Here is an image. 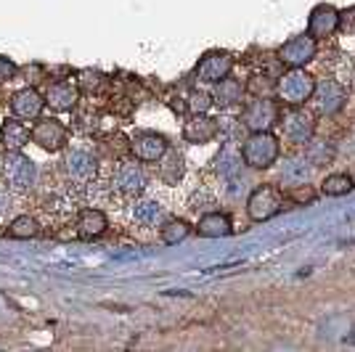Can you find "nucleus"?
I'll list each match as a JSON object with an SVG mask.
<instances>
[{
  "label": "nucleus",
  "instance_id": "1",
  "mask_svg": "<svg viewBox=\"0 0 355 352\" xmlns=\"http://www.w3.org/2000/svg\"><path fill=\"white\" fill-rule=\"evenodd\" d=\"M279 157H282V143L270 130L250 132L247 141L241 143V159L252 170H268L279 161Z\"/></svg>",
  "mask_w": 355,
  "mask_h": 352
},
{
  "label": "nucleus",
  "instance_id": "2",
  "mask_svg": "<svg viewBox=\"0 0 355 352\" xmlns=\"http://www.w3.org/2000/svg\"><path fill=\"white\" fill-rule=\"evenodd\" d=\"M315 77L311 72L302 69H286V72L276 80V98L284 106H305L313 98V90H315Z\"/></svg>",
  "mask_w": 355,
  "mask_h": 352
},
{
  "label": "nucleus",
  "instance_id": "3",
  "mask_svg": "<svg viewBox=\"0 0 355 352\" xmlns=\"http://www.w3.org/2000/svg\"><path fill=\"white\" fill-rule=\"evenodd\" d=\"M3 175L11 191L30 193L37 186V164L21 151H8L3 159Z\"/></svg>",
  "mask_w": 355,
  "mask_h": 352
},
{
  "label": "nucleus",
  "instance_id": "4",
  "mask_svg": "<svg viewBox=\"0 0 355 352\" xmlns=\"http://www.w3.org/2000/svg\"><path fill=\"white\" fill-rule=\"evenodd\" d=\"M279 125H282L284 141H289L295 146L311 143L315 135V114L308 112L305 106H289V112H284Z\"/></svg>",
  "mask_w": 355,
  "mask_h": 352
},
{
  "label": "nucleus",
  "instance_id": "5",
  "mask_svg": "<svg viewBox=\"0 0 355 352\" xmlns=\"http://www.w3.org/2000/svg\"><path fill=\"white\" fill-rule=\"evenodd\" d=\"M279 119H282V109H279V103L270 101V98H263V96H257V98H252L247 106H244V112H241V125H244V130L250 132H263V130H273L276 125H279Z\"/></svg>",
  "mask_w": 355,
  "mask_h": 352
},
{
  "label": "nucleus",
  "instance_id": "6",
  "mask_svg": "<svg viewBox=\"0 0 355 352\" xmlns=\"http://www.w3.org/2000/svg\"><path fill=\"white\" fill-rule=\"evenodd\" d=\"M284 202H286V196H284L282 188H276V186H257L250 193V199H247V215L254 222H266L282 212Z\"/></svg>",
  "mask_w": 355,
  "mask_h": 352
},
{
  "label": "nucleus",
  "instance_id": "7",
  "mask_svg": "<svg viewBox=\"0 0 355 352\" xmlns=\"http://www.w3.org/2000/svg\"><path fill=\"white\" fill-rule=\"evenodd\" d=\"M315 53H318V40L313 35H297V37L286 40L276 51L279 64H284L286 69H302V67H308L315 59Z\"/></svg>",
  "mask_w": 355,
  "mask_h": 352
},
{
  "label": "nucleus",
  "instance_id": "8",
  "mask_svg": "<svg viewBox=\"0 0 355 352\" xmlns=\"http://www.w3.org/2000/svg\"><path fill=\"white\" fill-rule=\"evenodd\" d=\"M234 56L231 53H223V51H212L207 56H202L196 69H193V77L202 82V85H218L220 80L231 77L234 72Z\"/></svg>",
  "mask_w": 355,
  "mask_h": 352
},
{
  "label": "nucleus",
  "instance_id": "9",
  "mask_svg": "<svg viewBox=\"0 0 355 352\" xmlns=\"http://www.w3.org/2000/svg\"><path fill=\"white\" fill-rule=\"evenodd\" d=\"M64 173H67L69 183H74V186H88L90 180L96 177V173H98V161L88 151L72 148L64 157Z\"/></svg>",
  "mask_w": 355,
  "mask_h": 352
},
{
  "label": "nucleus",
  "instance_id": "10",
  "mask_svg": "<svg viewBox=\"0 0 355 352\" xmlns=\"http://www.w3.org/2000/svg\"><path fill=\"white\" fill-rule=\"evenodd\" d=\"M32 143L43 148V151H61L67 146V127L59 119L51 117H37V122L32 125Z\"/></svg>",
  "mask_w": 355,
  "mask_h": 352
},
{
  "label": "nucleus",
  "instance_id": "11",
  "mask_svg": "<svg viewBox=\"0 0 355 352\" xmlns=\"http://www.w3.org/2000/svg\"><path fill=\"white\" fill-rule=\"evenodd\" d=\"M170 151V143L167 138L159 135V132H138L133 141H130V154H133L138 161H162Z\"/></svg>",
  "mask_w": 355,
  "mask_h": 352
},
{
  "label": "nucleus",
  "instance_id": "12",
  "mask_svg": "<svg viewBox=\"0 0 355 352\" xmlns=\"http://www.w3.org/2000/svg\"><path fill=\"white\" fill-rule=\"evenodd\" d=\"M220 135V119H212L207 114H191L183 125V141L193 146H205Z\"/></svg>",
  "mask_w": 355,
  "mask_h": 352
},
{
  "label": "nucleus",
  "instance_id": "13",
  "mask_svg": "<svg viewBox=\"0 0 355 352\" xmlns=\"http://www.w3.org/2000/svg\"><path fill=\"white\" fill-rule=\"evenodd\" d=\"M112 183H114V188H117L122 196L135 199V196H141V193L146 191L148 180H146L144 167H141V164H135V161H130V164H119L114 177H112Z\"/></svg>",
  "mask_w": 355,
  "mask_h": 352
},
{
  "label": "nucleus",
  "instance_id": "14",
  "mask_svg": "<svg viewBox=\"0 0 355 352\" xmlns=\"http://www.w3.org/2000/svg\"><path fill=\"white\" fill-rule=\"evenodd\" d=\"M313 101H315V109L321 114H337L347 101V90L334 80H324V82H315Z\"/></svg>",
  "mask_w": 355,
  "mask_h": 352
},
{
  "label": "nucleus",
  "instance_id": "15",
  "mask_svg": "<svg viewBox=\"0 0 355 352\" xmlns=\"http://www.w3.org/2000/svg\"><path fill=\"white\" fill-rule=\"evenodd\" d=\"M337 30H340V11L329 3L315 6L308 19V35H313L315 40H324V37H331Z\"/></svg>",
  "mask_w": 355,
  "mask_h": 352
},
{
  "label": "nucleus",
  "instance_id": "16",
  "mask_svg": "<svg viewBox=\"0 0 355 352\" xmlns=\"http://www.w3.org/2000/svg\"><path fill=\"white\" fill-rule=\"evenodd\" d=\"M45 109V96L35 88H21L11 96V112L19 119H37Z\"/></svg>",
  "mask_w": 355,
  "mask_h": 352
},
{
  "label": "nucleus",
  "instance_id": "17",
  "mask_svg": "<svg viewBox=\"0 0 355 352\" xmlns=\"http://www.w3.org/2000/svg\"><path fill=\"white\" fill-rule=\"evenodd\" d=\"M80 101V88L72 82H53L45 90V106H51L53 112H72Z\"/></svg>",
  "mask_w": 355,
  "mask_h": 352
},
{
  "label": "nucleus",
  "instance_id": "18",
  "mask_svg": "<svg viewBox=\"0 0 355 352\" xmlns=\"http://www.w3.org/2000/svg\"><path fill=\"white\" fill-rule=\"evenodd\" d=\"M30 141H32V130L24 122H19V117L6 119L0 125V146L6 148V151H21Z\"/></svg>",
  "mask_w": 355,
  "mask_h": 352
},
{
  "label": "nucleus",
  "instance_id": "19",
  "mask_svg": "<svg viewBox=\"0 0 355 352\" xmlns=\"http://www.w3.org/2000/svg\"><path fill=\"white\" fill-rule=\"evenodd\" d=\"M311 170L313 164L308 161V157L302 154H295V157H286L282 161V183L295 188V186H302V183H311Z\"/></svg>",
  "mask_w": 355,
  "mask_h": 352
},
{
  "label": "nucleus",
  "instance_id": "20",
  "mask_svg": "<svg viewBox=\"0 0 355 352\" xmlns=\"http://www.w3.org/2000/svg\"><path fill=\"white\" fill-rule=\"evenodd\" d=\"M74 228H77V236L80 238H98V236L106 234V228H109V220H106V215L101 209H83L80 215H77V222H74Z\"/></svg>",
  "mask_w": 355,
  "mask_h": 352
},
{
  "label": "nucleus",
  "instance_id": "21",
  "mask_svg": "<svg viewBox=\"0 0 355 352\" xmlns=\"http://www.w3.org/2000/svg\"><path fill=\"white\" fill-rule=\"evenodd\" d=\"M196 231H199V236H205V238H225V236L234 234V222H231L228 215H223V212H207V215L199 218Z\"/></svg>",
  "mask_w": 355,
  "mask_h": 352
},
{
  "label": "nucleus",
  "instance_id": "22",
  "mask_svg": "<svg viewBox=\"0 0 355 352\" xmlns=\"http://www.w3.org/2000/svg\"><path fill=\"white\" fill-rule=\"evenodd\" d=\"M133 220L144 228H157L164 222V206L157 199H138L133 204Z\"/></svg>",
  "mask_w": 355,
  "mask_h": 352
},
{
  "label": "nucleus",
  "instance_id": "23",
  "mask_svg": "<svg viewBox=\"0 0 355 352\" xmlns=\"http://www.w3.org/2000/svg\"><path fill=\"white\" fill-rule=\"evenodd\" d=\"M241 98H244V85L239 80H228V77L220 80L212 93V101L218 106H234V103H241Z\"/></svg>",
  "mask_w": 355,
  "mask_h": 352
},
{
  "label": "nucleus",
  "instance_id": "24",
  "mask_svg": "<svg viewBox=\"0 0 355 352\" xmlns=\"http://www.w3.org/2000/svg\"><path fill=\"white\" fill-rule=\"evenodd\" d=\"M189 234H191V225L186 220H178V218L164 220L159 225V238H162V244H167V247H175L180 241H186Z\"/></svg>",
  "mask_w": 355,
  "mask_h": 352
},
{
  "label": "nucleus",
  "instance_id": "25",
  "mask_svg": "<svg viewBox=\"0 0 355 352\" xmlns=\"http://www.w3.org/2000/svg\"><path fill=\"white\" fill-rule=\"evenodd\" d=\"M241 154H239L234 146H223L218 159H215V173L223 177H234L241 170Z\"/></svg>",
  "mask_w": 355,
  "mask_h": 352
},
{
  "label": "nucleus",
  "instance_id": "26",
  "mask_svg": "<svg viewBox=\"0 0 355 352\" xmlns=\"http://www.w3.org/2000/svg\"><path fill=\"white\" fill-rule=\"evenodd\" d=\"M40 234V222L35 220L32 215H19L8 222V236L11 238H19V241H27V238H35Z\"/></svg>",
  "mask_w": 355,
  "mask_h": 352
},
{
  "label": "nucleus",
  "instance_id": "27",
  "mask_svg": "<svg viewBox=\"0 0 355 352\" xmlns=\"http://www.w3.org/2000/svg\"><path fill=\"white\" fill-rule=\"evenodd\" d=\"M355 188L353 177L347 173H334V175H326L321 183V193L326 196H347Z\"/></svg>",
  "mask_w": 355,
  "mask_h": 352
},
{
  "label": "nucleus",
  "instance_id": "28",
  "mask_svg": "<svg viewBox=\"0 0 355 352\" xmlns=\"http://www.w3.org/2000/svg\"><path fill=\"white\" fill-rule=\"evenodd\" d=\"M305 157H308L313 167H321V164H329V161L334 159V146H326L324 141H311Z\"/></svg>",
  "mask_w": 355,
  "mask_h": 352
},
{
  "label": "nucleus",
  "instance_id": "29",
  "mask_svg": "<svg viewBox=\"0 0 355 352\" xmlns=\"http://www.w3.org/2000/svg\"><path fill=\"white\" fill-rule=\"evenodd\" d=\"M212 96L205 93V90H191L189 96H186V109L191 112V114H207L209 106H212Z\"/></svg>",
  "mask_w": 355,
  "mask_h": 352
},
{
  "label": "nucleus",
  "instance_id": "30",
  "mask_svg": "<svg viewBox=\"0 0 355 352\" xmlns=\"http://www.w3.org/2000/svg\"><path fill=\"white\" fill-rule=\"evenodd\" d=\"M77 88L85 90V93H90V90H101V88H106V77L101 72H90V69H85V72H80Z\"/></svg>",
  "mask_w": 355,
  "mask_h": 352
},
{
  "label": "nucleus",
  "instance_id": "31",
  "mask_svg": "<svg viewBox=\"0 0 355 352\" xmlns=\"http://www.w3.org/2000/svg\"><path fill=\"white\" fill-rule=\"evenodd\" d=\"M289 199L295 202V204H313L315 199H318V191L308 186V183H302V186H295V188H289Z\"/></svg>",
  "mask_w": 355,
  "mask_h": 352
},
{
  "label": "nucleus",
  "instance_id": "32",
  "mask_svg": "<svg viewBox=\"0 0 355 352\" xmlns=\"http://www.w3.org/2000/svg\"><path fill=\"white\" fill-rule=\"evenodd\" d=\"M340 30L345 35H355V6L340 11Z\"/></svg>",
  "mask_w": 355,
  "mask_h": 352
},
{
  "label": "nucleus",
  "instance_id": "33",
  "mask_svg": "<svg viewBox=\"0 0 355 352\" xmlns=\"http://www.w3.org/2000/svg\"><path fill=\"white\" fill-rule=\"evenodd\" d=\"M16 64L11 59H6V56H0V82H11L16 77Z\"/></svg>",
  "mask_w": 355,
  "mask_h": 352
},
{
  "label": "nucleus",
  "instance_id": "34",
  "mask_svg": "<svg viewBox=\"0 0 355 352\" xmlns=\"http://www.w3.org/2000/svg\"><path fill=\"white\" fill-rule=\"evenodd\" d=\"M164 170H173V180H178V177L183 175V161H180V157H173L167 164H162V173Z\"/></svg>",
  "mask_w": 355,
  "mask_h": 352
},
{
  "label": "nucleus",
  "instance_id": "35",
  "mask_svg": "<svg viewBox=\"0 0 355 352\" xmlns=\"http://www.w3.org/2000/svg\"><path fill=\"white\" fill-rule=\"evenodd\" d=\"M8 209H11V196H8V191L0 188V218L8 215Z\"/></svg>",
  "mask_w": 355,
  "mask_h": 352
}]
</instances>
